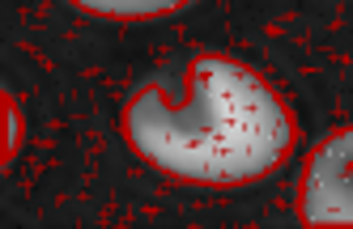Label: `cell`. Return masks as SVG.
Segmentation results:
<instances>
[{
	"label": "cell",
	"instance_id": "3957f363",
	"mask_svg": "<svg viewBox=\"0 0 353 229\" xmlns=\"http://www.w3.org/2000/svg\"><path fill=\"white\" fill-rule=\"evenodd\" d=\"M72 5L85 9V13H98V17H123V21H132V17L174 13V9L192 5V0H72Z\"/></svg>",
	"mask_w": 353,
	"mask_h": 229
},
{
	"label": "cell",
	"instance_id": "6da1fadb",
	"mask_svg": "<svg viewBox=\"0 0 353 229\" xmlns=\"http://www.w3.org/2000/svg\"><path fill=\"white\" fill-rule=\"evenodd\" d=\"M123 136L141 157L183 183L239 187L290 157L298 123L256 68L196 56L179 89L141 85L123 107Z\"/></svg>",
	"mask_w": 353,
	"mask_h": 229
},
{
	"label": "cell",
	"instance_id": "7a4b0ae2",
	"mask_svg": "<svg viewBox=\"0 0 353 229\" xmlns=\"http://www.w3.org/2000/svg\"><path fill=\"white\" fill-rule=\"evenodd\" d=\"M298 212L307 225H353V127L311 149L298 183Z\"/></svg>",
	"mask_w": 353,
	"mask_h": 229
},
{
	"label": "cell",
	"instance_id": "277c9868",
	"mask_svg": "<svg viewBox=\"0 0 353 229\" xmlns=\"http://www.w3.org/2000/svg\"><path fill=\"white\" fill-rule=\"evenodd\" d=\"M13 140H17V111H13V102H9V149H13Z\"/></svg>",
	"mask_w": 353,
	"mask_h": 229
}]
</instances>
